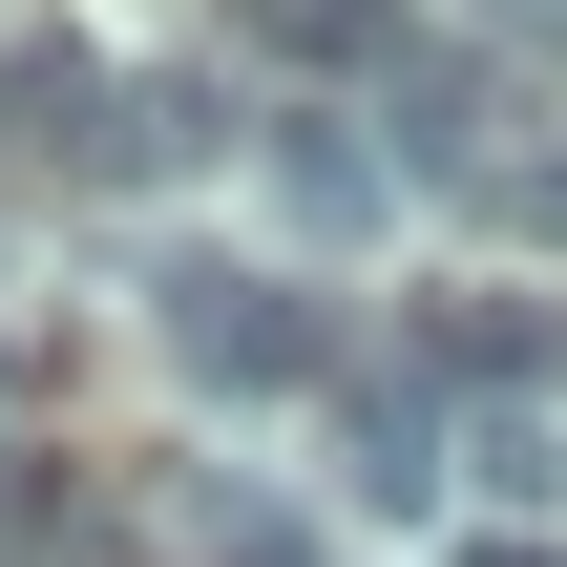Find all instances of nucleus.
<instances>
[{
	"label": "nucleus",
	"instance_id": "nucleus-1",
	"mask_svg": "<svg viewBox=\"0 0 567 567\" xmlns=\"http://www.w3.org/2000/svg\"><path fill=\"white\" fill-rule=\"evenodd\" d=\"M147 316H168L189 400H337V379H358V337H337L295 274H252V252H168V274H147Z\"/></svg>",
	"mask_w": 567,
	"mask_h": 567
},
{
	"label": "nucleus",
	"instance_id": "nucleus-2",
	"mask_svg": "<svg viewBox=\"0 0 567 567\" xmlns=\"http://www.w3.org/2000/svg\"><path fill=\"white\" fill-rule=\"evenodd\" d=\"M379 126H400V189H505L526 147H547V105H526V63H463V42H421L400 84H379Z\"/></svg>",
	"mask_w": 567,
	"mask_h": 567
},
{
	"label": "nucleus",
	"instance_id": "nucleus-3",
	"mask_svg": "<svg viewBox=\"0 0 567 567\" xmlns=\"http://www.w3.org/2000/svg\"><path fill=\"white\" fill-rule=\"evenodd\" d=\"M316 463H337V505H358V526H421V505L463 484V400H442V379H379V358H358V379L316 400Z\"/></svg>",
	"mask_w": 567,
	"mask_h": 567
},
{
	"label": "nucleus",
	"instance_id": "nucleus-4",
	"mask_svg": "<svg viewBox=\"0 0 567 567\" xmlns=\"http://www.w3.org/2000/svg\"><path fill=\"white\" fill-rule=\"evenodd\" d=\"M252 189H274V231H295V252L400 231V147H379L358 105H274V126H252Z\"/></svg>",
	"mask_w": 567,
	"mask_h": 567
},
{
	"label": "nucleus",
	"instance_id": "nucleus-5",
	"mask_svg": "<svg viewBox=\"0 0 567 567\" xmlns=\"http://www.w3.org/2000/svg\"><path fill=\"white\" fill-rule=\"evenodd\" d=\"M210 147H231V84H210V63H126L105 168H210Z\"/></svg>",
	"mask_w": 567,
	"mask_h": 567
},
{
	"label": "nucleus",
	"instance_id": "nucleus-6",
	"mask_svg": "<svg viewBox=\"0 0 567 567\" xmlns=\"http://www.w3.org/2000/svg\"><path fill=\"white\" fill-rule=\"evenodd\" d=\"M463 484H484L505 547H526V505H567V421H547V400H463Z\"/></svg>",
	"mask_w": 567,
	"mask_h": 567
},
{
	"label": "nucleus",
	"instance_id": "nucleus-7",
	"mask_svg": "<svg viewBox=\"0 0 567 567\" xmlns=\"http://www.w3.org/2000/svg\"><path fill=\"white\" fill-rule=\"evenodd\" d=\"M252 21H274L295 63H337V84H400V63H421V21H400V0H252Z\"/></svg>",
	"mask_w": 567,
	"mask_h": 567
},
{
	"label": "nucleus",
	"instance_id": "nucleus-8",
	"mask_svg": "<svg viewBox=\"0 0 567 567\" xmlns=\"http://www.w3.org/2000/svg\"><path fill=\"white\" fill-rule=\"evenodd\" d=\"M421 358H442V379H484V400H526V379H547V316H526V295H463Z\"/></svg>",
	"mask_w": 567,
	"mask_h": 567
},
{
	"label": "nucleus",
	"instance_id": "nucleus-9",
	"mask_svg": "<svg viewBox=\"0 0 567 567\" xmlns=\"http://www.w3.org/2000/svg\"><path fill=\"white\" fill-rule=\"evenodd\" d=\"M484 231H526V252H567V126L526 147V168H505V189H484Z\"/></svg>",
	"mask_w": 567,
	"mask_h": 567
},
{
	"label": "nucleus",
	"instance_id": "nucleus-10",
	"mask_svg": "<svg viewBox=\"0 0 567 567\" xmlns=\"http://www.w3.org/2000/svg\"><path fill=\"white\" fill-rule=\"evenodd\" d=\"M484 21H505V42H567V0H484Z\"/></svg>",
	"mask_w": 567,
	"mask_h": 567
},
{
	"label": "nucleus",
	"instance_id": "nucleus-11",
	"mask_svg": "<svg viewBox=\"0 0 567 567\" xmlns=\"http://www.w3.org/2000/svg\"><path fill=\"white\" fill-rule=\"evenodd\" d=\"M463 567H567V547H463Z\"/></svg>",
	"mask_w": 567,
	"mask_h": 567
}]
</instances>
